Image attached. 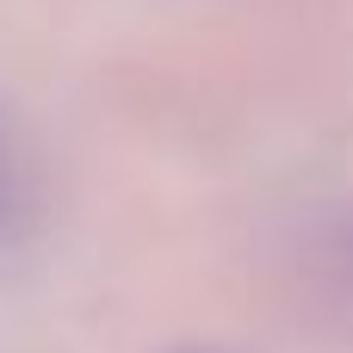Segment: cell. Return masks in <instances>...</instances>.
<instances>
[{"mask_svg": "<svg viewBox=\"0 0 353 353\" xmlns=\"http://www.w3.org/2000/svg\"><path fill=\"white\" fill-rule=\"evenodd\" d=\"M316 261H323L329 285H335V292L353 304V217H341V223L323 236V254H316Z\"/></svg>", "mask_w": 353, "mask_h": 353, "instance_id": "6da1fadb", "label": "cell"}]
</instances>
